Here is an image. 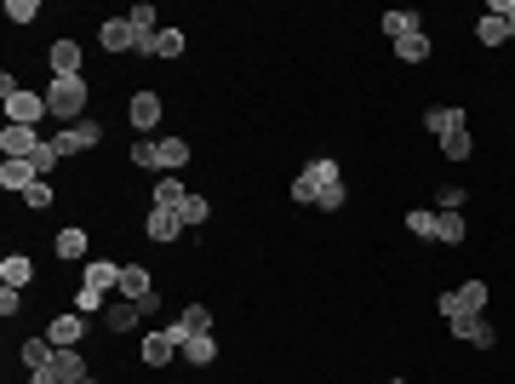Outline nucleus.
Wrapping results in <instances>:
<instances>
[{
  "label": "nucleus",
  "mask_w": 515,
  "mask_h": 384,
  "mask_svg": "<svg viewBox=\"0 0 515 384\" xmlns=\"http://www.w3.org/2000/svg\"><path fill=\"white\" fill-rule=\"evenodd\" d=\"M464 235H470V224H464V212H435V242H441V247H458Z\"/></svg>",
  "instance_id": "obj_22"
},
{
  "label": "nucleus",
  "mask_w": 515,
  "mask_h": 384,
  "mask_svg": "<svg viewBox=\"0 0 515 384\" xmlns=\"http://www.w3.org/2000/svg\"><path fill=\"white\" fill-rule=\"evenodd\" d=\"M470 127V115L452 110V104H435V110H424V132H435V138H447V132H464Z\"/></svg>",
  "instance_id": "obj_12"
},
{
  "label": "nucleus",
  "mask_w": 515,
  "mask_h": 384,
  "mask_svg": "<svg viewBox=\"0 0 515 384\" xmlns=\"http://www.w3.org/2000/svg\"><path fill=\"white\" fill-rule=\"evenodd\" d=\"M18 310H23V293H18V287H6V293H0V316H18Z\"/></svg>",
  "instance_id": "obj_42"
},
{
  "label": "nucleus",
  "mask_w": 515,
  "mask_h": 384,
  "mask_svg": "<svg viewBox=\"0 0 515 384\" xmlns=\"http://www.w3.org/2000/svg\"><path fill=\"white\" fill-rule=\"evenodd\" d=\"M161 110H166V104H161V92H150V87H143V92H132V104H127V121L138 127L143 138H150V132L161 127Z\"/></svg>",
  "instance_id": "obj_6"
},
{
  "label": "nucleus",
  "mask_w": 515,
  "mask_h": 384,
  "mask_svg": "<svg viewBox=\"0 0 515 384\" xmlns=\"http://www.w3.org/2000/svg\"><path fill=\"white\" fill-rule=\"evenodd\" d=\"M41 143H46L41 132H35V127H18V121H6V132H0V155H6V161H29Z\"/></svg>",
  "instance_id": "obj_7"
},
{
  "label": "nucleus",
  "mask_w": 515,
  "mask_h": 384,
  "mask_svg": "<svg viewBox=\"0 0 515 384\" xmlns=\"http://www.w3.org/2000/svg\"><path fill=\"white\" fill-rule=\"evenodd\" d=\"M452 339H464L470 350H493V344H498V327L487 316H470V321H452Z\"/></svg>",
  "instance_id": "obj_10"
},
{
  "label": "nucleus",
  "mask_w": 515,
  "mask_h": 384,
  "mask_svg": "<svg viewBox=\"0 0 515 384\" xmlns=\"http://www.w3.org/2000/svg\"><path fill=\"white\" fill-rule=\"evenodd\" d=\"M58 161H64V155H58V143H52V138H46V143H41V150H35V155H29V166H35V178H52V173H58Z\"/></svg>",
  "instance_id": "obj_33"
},
{
  "label": "nucleus",
  "mask_w": 515,
  "mask_h": 384,
  "mask_svg": "<svg viewBox=\"0 0 515 384\" xmlns=\"http://www.w3.org/2000/svg\"><path fill=\"white\" fill-rule=\"evenodd\" d=\"M0 281H6V287H18V293H23V287L35 281V258H23V253H6V258H0Z\"/></svg>",
  "instance_id": "obj_20"
},
{
  "label": "nucleus",
  "mask_w": 515,
  "mask_h": 384,
  "mask_svg": "<svg viewBox=\"0 0 515 384\" xmlns=\"http://www.w3.org/2000/svg\"><path fill=\"white\" fill-rule=\"evenodd\" d=\"M46 339H52V350H75V344L86 339V316H75V310H64V316H52V327H46Z\"/></svg>",
  "instance_id": "obj_9"
},
{
  "label": "nucleus",
  "mask_w": 515,
  "mask_h": 384,
  "mask_svg": "<svg viewBox=\"0 0 515 384\" xmlns=\"http://www.w3.org/2000/svg\"><path fill=\"white\" fill-rule=\"evenodd\" d=\"M298 207H315V212H338L343 201H350V189H343V173H338V161L333 155H315L310 166H304L298 178H292V189H287Z\"/></svg>",
  "instance_id": "obj_1"
},
{
  "label": "nucleus",
  "mask_w": 515,
  "mask_h": 384,
  "mask_svg": "<svg viewBox=\"0 0 515 384\" xmlns=\"http://www.w3.org/2000/svg\"><path fill=\"white\" fill-rule=\"evenodd\" d=\"M138 321H143V304H132V298H115V304L104 310V327L109 333H132Z\"/></svg>",
  "instance_id": "obj_16"
},
{
  "label": "nucleus",
  "mask_w": 515,
  "mask_h": 384,
  "mask_svg": "<svg viewBox=\"0 0 515 384\" xmlns=\"http://www.w3.org/2000/svg\"><path fill=\"white\" fill-rule=\"evenodd\" d=\"M18 356H23V367H29V373H35V367H46V362H52L58 350H52V339H46V333H41V339H23V350H18Z\"/></svg>",
  "instance_id": "obj_27"
},
{
  "label": "nucleus",
  "mask_w": 515,
  "mask_h": 384,
  "mask_svg": "<svg viewBox=\"0 0 515 384\" xmlns=\"http://www.w3.org/2000/svg\"><path fill=\"white\" fill-rule=\"evenodd\" d=\"M120 298H132V304H143V310H155V281H150V270L143 264H120V287H115Z\"/></svg>",
  "instance_id": "obj_4"
},
{
  "label": "nucleus",
  "mask_w": 515,
  "mask_h": 384,
  "mask_svg": "<svg viewBox=\"0 0 515 384\" xmlns=\"http://www.w3.org/2000/svg\"><path fill=\"white\" fill-rule=\"evenodd\" d=\"M6 18L12 23H35L41 18V0H6Z\"/></svg>",
  "instance_id": "obj_37"
},
{
  "label": "nucleus",
  "mask_w": 515,
  "mask_h": 384,
  "mask_svg": "<svg viewBox=\"0 0 515 384\" xmlns=\"http://www.w3.org/2000/svg\"><path fill=\"white\" fill-rule=\"evenodd\" d=\"M29 184H35V166L29 161H0V189H6V196H23Z\"/></svg>",
  "instance_id": "obj_21"
},
{
  "label": "nucleus",
  "mask_w": 515,
  "mask_h": 384,
  "mask_svg": "<svg viewBox=\"0 0 515 384\" xmlns=\"http://www.w3.org/2000/svg\"><path fill=\"white\" fill-rule=\"evenodd\" d=\"M407 230L419 235V242H435V207H412L407 212Z\"/></svg>",
  "instance_id": "obj_34"
},
{
  "label": "nucleus",
  "mask_w": 515,
  "mask_h": 384,
  "mask_svg": "<svg viewBox=\"0 0 515 384\" xmlns=\"http://www.w3.org/2000/svg\"><path fill=\"white\" fill-rule=\"evenodd\" d=\"M23 207H29V212H46V207H52V178H35V184L29 189H23Z\"/></svg>",
  "instance_id": "obj_31"
},
{
  "label": "nucleus",
  "mask_w": 515,
  "mask_h": 384,
  "mask_svg": "<svg viewBox=\"0 0 515 384\" xmlns=\"http://www.w3.org/2000/svg\"><path fill=\"white\" fill-rule=\"evenodd\" d=\"M138 350H143V367H166L172 356H178V339H172V333L161 327V333H143Z\"/></svg>",
  "instance_id": "obj_13"
},
{
  "label": "nucleus",
  "mask_w": 515,
  "mask_h": 384,
  "mask_svg": "<svg viewBox=\"0 0 515 384\" xmlns=\"http://www.w3.org/2000/svg\"><path fill=\"white\" fill-rule=\"evenodd\" d=\"M178 219H183V230H195V224L212 219V201H206V196H189V201L178 207Z\"/></svg>",
  "instance_id": "obj_32"
},
{
  "label": "nucleus",
  "mask_w": 515,
  "mask_h": 384,
  "mask_svg": "<svg viewBox=\"0 0 515 384\" xmlns=\"http://www.w3.org/2000/svg\"><path fill=\"white\" fill-rule=\"evenodd\" d=\"M183 161H189V143H183V138H155V173H161V178H172Z\"/></svg>",
  "instance_id": "obj_14"
},
{
  "label": "nucleus",
  "mask_w": 515,
  "mask_h": 384,
  "mask_svg": "<svg viewBox=\"0 0 515 384\" xmlns=\"http://www.w3.org/2000/svg\"><path fill=\"white\" fill-rule=\"evenodd\" d=\"M52 143H58V155H81V138H75V127H58V132H52Z\"/></svg>",
  "instance_id": "obj_41"
},
{
  "label": "nucleus",
  "mask_w": 515,
  "mask_h": 384,
  "mask_svg": "<svg viewBox=\"0 0 515 384\" xmlns=\"http://www.w3.org/2000/svg\"><path fill=\"white\" fill-rule=\"evenodd\" d=\"M441 155H447V161H470V155H475L470 127H464V132H447V138H441Z\"/></svg>",
  "instance_id": "obj_28"
},
{
  "label": "nucleus",
  "mask_w": 515,
  "mask_h": 384,
  "mask_svg": "<svg viewBox=\"0 0 515 384\" xmlns=\"http://www.w3.org/2000/svg\"><path fill=\"white\" fill-rule=\"evenodd\" d=\"M178 327H183V333H189V339H195V333H212V310H206V304H183V316H178Z\"/></svg>",
  "instance_id": "obj_29"
},
{
  "label": "nucleus",
  "mask_w": 515,
  "mask_h": 384,
  "mask_svg": "<svg viewBox=\"0 0 515 384\" xmlns=\"http://www.w3.org/2000/svg\"><path fill=\"white\" fill-rule=\"evenodd\" d=\"M46 115H52V110H46V92L23 87V92H12V98H6V121H18V127H41Z\"/></svg>",
  "instance_id": "obj_5"
},
{
  "label": "nucleus",
  "mask_w": 515,
  "mask_h": 384,
  "mask_svg": "<svg viewBox=\"0 0 515 384\" xmlns=\"http://www.w3.org/2000/svg\"><path fill=\"white\" fill-rule=\"evenodd\" d=\"M378 29H384L389 46H396V41H407V35H419L424 18H419V12H384V18H378Z\"/></svg>",
  "instance_id": "obj_18"
},
{
  "label": "nucleus",
  "mask_w": 515,
  "mask_h": 384,
  "mask_svg": "<svg viewBox=\"0 0 515 384\" xmlns=\"http://www.w3.org/2000/svg\"><path fill=\"white\" fill-rule=\"evenodd\" d=\"M464 201H470V196H464L458 184H447V189L435 196V212H464Z\"/></svg>",
  "instance_id": "obj_38"
},
{
  "label": "nucleus",
  "mask_w": 515,
  "mask_h": 384,
  "mask_svg": "<svg viewBox=\"0 0 515 384\" xmlns=\"http://www.w3.org/2000/svg\"><path fill=\"white\" fill-rule=\"evenodd\" d=\"M132 166H143V173L155 166V138H138V143H132Z\"/></svg>",
  "instance_id": "obj_40"
},
{
  "label": "nucleus",
  "mask_w": 515,
  "mask_h": 384,
  "mask_svg": "<svg viewBox=\"0 0 515 384\" xmlns=\"http://www.w3.org/2000/svg\"><path fill=\"white\" fill-rule=\"evenodd\" d=\"M487 12H498V18H504V29L515 35V0H493V6H487Z\"/></svg>",
  "instance_id": "obj_43"
},
{
  "label": "nucleus",
  "mask_w": 515,
  "mask_h": 384,
  "mask_svg": "<svg viewBox=\"0 0 515 384\" xmlns=\"http://www.w3.org/2000/svg\"><path fill=\"white\" fill-rule=\"evenodd\" d=\"M143 230H150V242H178V235H183V219H178V212H166V207H150Z\"/></svg>",
  "instance_id": "obj_17"
},
{
  "label": "nucleus",
  "mask_w": 515,
  "mask_h": 384,
  "mask_svg": "<svg viewBox=\"0 0 515 384\" xmlns=\"http://www.w3.org/2000/svg\"><path fill=\"white\" fill-rule=\"evenodd\" d=\"M52 367H58V384H81V379H92V373H86V356H81V350H58V356H52Z\"/></svg>",
  "instance_id": "obj_23"
},
{
  "label": "nucleus",
  "mask_w": 515,
  "mask_h": 384,
  "mask_svg": "<svg viewBox=\"0 0 515 384\" xmlns=\"http://www.w3.org/2000/svg\"><path fill=\"white\" fill-rule=\"evenodd\" d=\"M150 58H166V64H172V58H183V29H161V35H155V52Z\"/></svg>",
  "instance_id": "obj_35"
},
{
  "label": "nucleus",
  "mask_w": 515,
  "mask_h": 384,
  "mask_svg": "<svg viewBox=\"0 0 515 384\" xmlns=\"http://www.w3.org/2000/svg\"><path fill=\"white\" fill-rule=\"evenodd\" d=\"M104 298H109V293H92V287H81V293H75V304H69V310H75V316H97V310H109Z\"/></svg>",
  "instance_id": "obj_36"
},
{
  "label": "nucleus",
  "mask_w": 515,
  "mask_h": 384,
  "mask_svg": "<svg viewBox=\"0 0 515 384\" xmlns=\"http://www.w3.org/2000/svg\"><path fill=\"white\" fill-rule=\"evenodd\" d=\"M389 384H407V379H389Z\"/></svg>",
  "instance_id": "obj_44"
},
{
  "label": "nucleus",
  "mask_w": 515,
  "mask_h": 384,
  "mask_svg": "<svg viewBox=\"0 0 515 384\" xmlns=\"http://www.w3.org/2000/svg\"><path fill=\"white\" fill-rule=\"evenodd\" d=\"M81 384H97V379H81Z\"/></svg>",
  "instance_id": "obj_45"
},
{
  "label": "nucleus",
  "mask_w": 515,
  "mask_h": 384,
  "mask_svg": "<svg viewBox=\"0 0 515 384\" xmlns=\"http://www.w3.org/2000/svg\"><path fill=\"white\" fill-rule=\"evenodd\" d=\"M52 253L64 258V264H86V253H92V247H86V230H81V224H69V230H58Z\"/></svg>",
  "instance_id": "obj_15"
},
{
  "label": "nucleus",
  "mask_w": 515,
  "mask_h": 384,
  "mask_svg": "<svg viewBox=\"0 0 515 384\" xmlns=\"http://www.w3.org/2000/svg\"><path fill=\"white\" fill-rule=\"evenodd\" d=\"M81 287H92V293H115V287H120V264H109V258H86Z\"/></svg>",
  "instance_id": "obj_11"
},
{
  "label": "nucleus",
  "mask_w": 515,
  "mask_h": 384,
  "mask_svg": "<svg viewBox=\"0 0 515 384\" xmlns=\"http://www.w3.org/2000/svg\"><path fill=\"white\" fill-rule=\"evenodd\" d=\"M475 41H481V46H504V41H510L504 18H498V12H487V18H475Z\"/></svg>",
  "instance_id": "obj_26"
},
{
  "label": "nucleus",
  "mask_w": 515,
  "mask_h": 384,
  "mask_svg": "<svg viewBox=\"0 0 515 384\" xmlns=\"http://www.w3.org/2000/svg\"><path fill=\"white\" fill-rule=\"evenodd\" d=\"M75 138H81V150H97V143H104V127H97V121H75Z\"/></svg>",
  "instance_id": "obj_39"
},
{
  "label": "nucleus",
  "mask_w": 515,
  "mask_h": 384,
  "mask_svg": "<svg viewBox=\"0 0 515 384\" xmlns=\"http://www.w3.org/2000/svg\"><path fill=\"white\" fill-rule=\"evenodd\" d=\"M183 362H189V367H212L218 362V339H212V333H195V339H183Z\"/></svg>",
  "instance_id": "obj_19"
},
{
  "label": "nucleus",
  "mask_w": 515,
  "mask_h": 384,
  "mask_svg": "<svg viewBox=\"0 0 515 384\" xmlns=\"http://www.w3.org/2000/svg\"><path fill=\"white\" fill-rule=\"evenodd\" d=\"M183 201H189V189L178 184V173H172V178H161V184H155V201H150V207H166V212H178Z\"/></svg>",
  "instance_id": "obj_25"
},
{
  "label": "nucleus",
  "mask_w": 515,
  "mask_h": 384,
  "mask_svg": "<svg viewBox=\"0 0 515 384\" xmlns=\"http://www.w3.org/2000/svg\"><path fill=\"white\" fill-rule=\"evenodd\" d=\"M52 75H81V41H52Z\"/></svg>",
  "instance_id": "obj_24"
},
{
  "label": "nucleus",
  "mask_w": 515,
  "mask_h": 384,
  "mask_svg": "<svg viewBox=\"0 0 515 384\" xmlns=\"http://www.w3.org/2000/svg\"><path fill=\"white\" fill-rule=\"evenodd\" d=\"M396 58H401V64H424V58H429V35L419 29V35H407V41H396Z\"/></svg>",
  "instance_id": "obj_30"
},
{
  "label": "nucleus",
  "mask_w": 515,
  "mask_h": 384,
  "mask_svg": "<svg viewBox=\"0 0 515 384\" xmlns=\"http://www.w3.org/2000/svg\"><path fill=\"white\" fill-rule=\"evenodd\" d=\"M97 41H104V52H138V29H132V18H104V23H97Z\"/></svg>",
  "instance_id": "obj_8"
},
{
  "label": "nucleus",
  "mask_w": 515,
  "mask_h": 384,
  "mask_svg": "<svg viewBox=\"0 0 515 384\" xmlns=\"http://www.w3.org/2000/svg\"><path fill=\"white\" fill-rule=\"evenodd\" d=\"M86 75H52V87H46V110H52L58 127H75L86 121Z\"/></svg>",
  "instance_id": "obj_2"
},
{
  "label": "nucleus",
  "mask_w": 515,
  "mask_h": 384,
  "mask_svg": "<svg viewBox=\"0 0 515 384\" xmlns=\"http://www.w3.org/2000/svg\"><path fill=\"white\" fill-rule=\"evenodd\" d=\"M441 316H447V327L470 321V316H487V281H464L452 293H441Z\"/></svg>",
  "instance_id": "obj_3"
}]
</instances>
